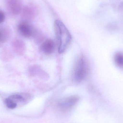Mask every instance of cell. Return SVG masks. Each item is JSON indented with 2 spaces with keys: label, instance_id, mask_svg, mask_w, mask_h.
I'll use <instances>...</instances> for the list:
<instances>
[{
  "label": "cell",
  "instance_id": "2",
  "mask_svg": "<svg viewBox=\"0 0 123 123\" xmlns=\"http://www.w3.org/2000/svg\"><path fill=\"white\" fill-rule=\"evenodd\" d=\"M88 72V66L86 60L81 55L79 58L74 65L73 76L77 82L82 81L87 76Z\"/></svg>",
  "mask_w": 123,
  "mask_h": 123
},
{
  "label": "cell",
  "instance_id": "11",
  "mask_svg": "<svg viewBox=\"0 0 123 123\" xmlns=\"http://www.w3.org/2000/svg\"><path fill=\"white\" fill-rule=\"evenodd\" d=\"M6 37V34L4 30H0V42H4Z\"/></svg>",
  "mask_w": 123,
  "mask_h": 123
},
{
  "label": "cell",
  "instance_id": "8",
  "mask_svg": "<svg viewBox=\"0 0 123 123\" xmlns=\"http://www.w3.org/2000/svg\"><path fill=\"white\" fill-rule=\"evenodd\" d=\"M113 62L115 65L121 70H123V52L118 51L113 56Z\"/></svg>",
  "mask_w": 123,
  "mask_h": 123
},
{
  "label": "cell",
  "instance_id": "3",
  "mask_svg": "<svg viewBox=\"0 0 123 123\" xmlns=\"http://www.w3.org/2000/svg\"><path fill=\"white\" fill-rule=\"evenodd\" d=\"M79 100V97L76 95L69 96L60 100L58 102V105L62 109L67 110L74 106Z\"/></svg>",
  "mask_w": 123,
  "mask_h": 123
},
{
  "label": "cell",
  "instance_id": "1",
  "mask_svg": "<svg viewBox=\"0 0 123 123\" xmlns=\"http://www.w3.org/2000/svg\"><path fill=\"white\" fill-rule=\"evenodd\" d=\"M54 26L58 52L62 53L66 50L71 44L72 39L71 35L61 21H55Z\"/></svg>",
  "mask_w": 123,
  "mask_h": 123
},
{
  "label": "cell",
  "instance_id": "4",
  "mask_svg": "<svg viewBox=\"0 0 123 123\" xmlns=\"http://www.w3.org/2000/svg\"><path fill=\"white\" fill-rule=\"evenodd\" d=\"M8 11L13 14H18L21 12L22 4L20 0H6Z\"/></svg>",
  "mask_w": 123,
  "mask_h": 123
},
{
  "label": "cell",
  "instance_id": "12",
  "mask_svg": "<svg viewBox=\"0 0 123 123\" xmlns=\"http://www.w3.org/2000/svg\"><path fill=\"white\" fill-rule=\"evenodd\" d=\"M5 19V14L2 11H0V24L3 22Z\"/></svg>",
  "mask_w": 123,
  "mask_h": 123
},
{
  "label": "cell",
  "instance_id": "6",
  "mask_svg": "<svg viewBox=\"0 0 123 123\" xmlns=\"http://www.w3.org/2000/svg\"><path fill=\"white\" fill-rule=\"evenodd\" d=\"M55 48V44L53 40L48 39L45 41L41 46L43 52L46 55H50L53 53Z\"/></svg>",
  "mask_w": 123,
  "mask_h": 123
},
{
  "label": "cell",
  "instance_id": "10",
  "mask_svg": "<svg viewBox=\"0 0 123 123\" xmlns=\"http://www.w3.org/2000/svg\"><path fill=\"white\" fill-rule=\"evenodd\" d=\"M9 98L16 103L17 102H24L25 101V99L22 96L19 95H12Z\"/></svg>",
  "mask_w": 123,
  "mask_h": 123
},
{
  "label": "cell",
  "instance_id": "9",
  "mask_svg": "<svg viewBox=\"0 0 123 123\" xmlns=\"http://www.w3.org/2000/svg\"><path fill=\"white\" fill-rule=\"evenodd\" d=\"M5 104L7 107L10 109H14L17 106V104L9 98L5 100Z\"/></svg>",
  "mask_w": 123,
  "mask_h": 123
},
{
  "label": "cell",
  "instance_id": "5",
  "mask_svg": "<svg viewBox=\"0 0 123 123\" xmlns=\"http://www.w3.org/2000/svg\"><path fill=\"white\" fill-rule=\"evenodd\" d=\"M18 29L21 34L26 37H30L33 33L32 28L26 22L20 24L18 26Z\"/></svg>",
  "mask_w": 123,
  "mask_h": 123
},
{
  "label": "cell",
  "instance_id": "7",
  "mask_svg": "<svg viewBox=\"0 0 123 123\" xmlns=\"http://www.w3.org/2000/svg\"><path fill=\"white\" fill-rule=\"evenodd\" d=\"M36 14V10L34 7L27 6L24 8L22 11V17L27 20L32 19Z\"/></svg>",
  "mask_w": 123,
  "mask_h": 123
}]
</instances>
